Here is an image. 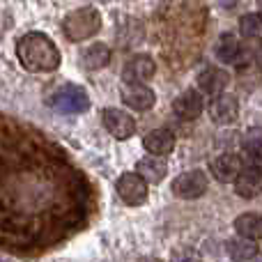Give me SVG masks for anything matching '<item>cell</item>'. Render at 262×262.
I'll return each instance as SVG.
<instances>
[{
    "mask_svg": "<svg viewBox=\"0 0 262 262\" xmlns=\"http://www.w3.org/2000/svg\"><path fill=\"white\" fill-rule=\"evenodd\" d=\"M138 262H163V260H159V258H154V255H145V258H140Z\"/></svg>",
    "mask_w": 262,
    "mask_h": 262,
    "instance_id": "obj_25",
    "label": "cell"
},
{
    "mask_svg": "<svg viewBox=\"0 0 262 262\" xmlns=\"http://www.w3.org/2000/svg\"><path fill=\"white\" fill-rule=\"evenodd\" d=\"M255 64H258V69L262 72V49L258 51V53H255Z\"/></svg>",
    "mask_w": 262,
    "mask_h": 262,
    "instance_id": "obj_24",
    "label": "cell"
},
{
    "mask_svg": "<svg viewBox=\"0 0 262 262\" xmlns=\"http://www.w3.org/2000/svg\"><path fill=\"white\" fill-rule=\"evenodd\" d=\"M143 147L154 157H166V154H170L175 149V136L168 129H152L145 134Z\"/></svg>",
    "mask_w": 262,
    "mask_h": 262,
    "instance_id": "obj_15",
    "label": "cell"
},
{
    "mask_svg": "<svg viewBox=\"0 0 262 262\" xmlns=\"http://www.w3.org/2000/svg\"><path fill=\"white\" fill-rule=\"evenodd\" d=\"M205 108V101H203V95L195 90H184L182 95L175 97L172 101V113L182 120H195L200 118Z\"/></svg>",
    "mask_w": 262,
    "mask_h": 262,
    "instance_id": "obj_11",
    "label": "cell"
},
{
    "mask_svg": "<svg viewBox=\"0 0 262 262\" xmlns=\"http://www.w3.org/2000/svg\"><path fill=\"white\" fill-rule=\"evenodd\" d=\"M235 191L244 200L258 198L262 193V168H253V166L242 168L239 177L235 180Z\"/></svg>",
    "mask_w": 262,
    "mask_h": 262,
    "instance_id": "obj_13",
    "label": "cell"
},
{
    "mask_svg": "<svg viewBox=\"0 0 262 262\" xmlns=\"http://www.w3.org/2000/svg\"><path fill=\"white\" fill-rule=\"evenodd\" d=\"M101 28V14L95 7H81L74 9L72 14H67V18L62 21V30L67 35V39L72 41H85L88 37L97 35Z\"/></svg>",
    "mask_w": 262,
    "mask_h": 262,
    "instance_id": "obj_2",
    "label": "cell"
},
{
    "mask_svg": "<svg viewBox=\"0 0 262 262\" xmlns=\"http://www.w3.org/2000/svg\"><path fill=\"white\" fill-rule=\"evenodd\" d=\"M258 7H260V14H262V0H258Z\"/></svg>",
    "mask_w": 262,
    "mask_h": 262,
    "instance_id": "obj_27",
    "label": "cell"
},
{
    "mask_svg": "<svg viewBox=\"0 0 262 262\" xmlns=\"http://www.w3.org/2000/svg\"><path fill=\"white\" fill-rule=\"evenodd\" d=\"M237 235L249 237V239H262V214L258 212H244L235 219Z\"/></svg>",
    "mask_w": 262,
    "mask_h": 262,
    "instance_id": "obj_18",
    "label": "cell"
},
{
    "mask_svg": "<svg viewBox=\"0 0 262 262\" xmlns=\"http://www.w3.org/2000/svg\"><path fill=\"white\" fill-rule=\"evenodd\" d=\"M136 172L143 177L147 184H161L168 175V163L163 161V157H143L138 163H136Z\"/></svg>",
    "mask_w": 262,
    "mask_h": 262,
    "instance_id": "obj_16",
    "label": "cell"
},
{
    "mask_svg": "<svg viewBox=\"0 0 262 262\" xmlns=\"http://www.w3.org/2000/svg\"><path fill=\"white\" fill-rule=\"evenodd\" d=\"M115 191H118L120 200L129 207H138L147 200V182L138 172H122L115 182Z\"/></svg>",
    "mask_w": 262,
    "mask_h": 262,
    "instance_id": "obj_5",
    "label": "cell"
},
{
    "mask_svg": "<svg viewBox=\"0 0 262 262\" xmlns=\"http://www.w3.org/2000/svg\"><path fill=\"white\" fill-rule=\"evenodd\" d=\"M242 168H244V161H242L239 154L223 152L212 161V175H214V180L221 182V184H232V182L239 177Z\"/></svg>",
    "mask_w": 262,
    "mask_h": 262,
    "instance_id": "obj_9",
    "label": "cell"
},
{
    "mask_svg": "<svg viewBox=\"0 0 262 262\" xmlns=\"http://www.w3.org/2000/svg\"><path fill=\"white\" fill-rule=\"evenodd\" d=\"M239 115V101L232 95H219L209 104V118L216 124H230Z\"/></svg>",
    "mask_w": 262,
    "mask_h": 262,
    "instance_id": "obj_12",
    "label": "cell"
},
{
    "mask_svg": "<svg viewBox=\"0 0 262 262\" xmlns=\"http://www.w3.org/2000/svg\"><path fill=\"white\" fill-rule=\"evenodd\" d=\"M207 186H209L207 175L195 168V170H186L172 180V193L182 200H195L207 193Z\"/></svg>",
    "mask_w": 262,
    "mask_h": 262,
    "instance_id": "obj_4",
    "label": "cell"
},
{
    "mask_svg": "<svg viewBox=\"0 0 262 262\" xmlns=\"http://www.w3.org/2000/svg\"><path fill=\"white\" fill-rule=\"evenodd\" d=\"M170 262H200V258L193 249H189V246H180V249L172 251Z\"/></svg>",
    "mask_w": 262,
    "mask_h": 262,
    "instance_id": "obj_22",
    "label": "cell"
},
{
    "mask_svg": "<svg viewBox=\"0 0 262 262\" xmlns=\"http://www.w3.org/2000/svg\"><path fill=\"white\" fill-rule=\"evenodd\" d=\"M214 55H216L219 62L235 64V67H244L246 62H251V49L242 46L239 41H237V37L230 35V32L219 37V44H216V49H214Z\"/></svg>",
    "mask_w": 262,
    "mask_h": 262,
    "instance_id": "obj_6",
    "label": "cell"
},
{
    "mask_svg": "<svg viewBox=\"0 0 262 262\" xmlns=\"http://www.w3.org/2000/svg\"><path fill=\"white\" fill-rule=\"evenodd\" d=\"M120 95H122L124 106H129V108H134V111H140V113L149 111L154 104H157V95H154V90L147 88L145 83H127Z\"/></svg>",
    "mask_w": 262,
    "mask_h": 262,
    "instance_id": "obj_8",
    "label": "cell"
},
{
    "mask_svg": "<svg viewBox=\"0 0 262 262\" xmlns=\"http://www.w3.org/2000/svg\"><path fill=\"white\" fill-rule=\"evenodd\" d=\"M101 122L104 129L118 140H127L136 134V120L122 108H106L101 113Z\"/></svg>",
    "mask_w": 262,
    "mask_h": 262,
    "instance_id": "obj_7",
    "label": "cell"
},
{
    "mask_svg": "<svg viewBox=\"0 0 262 262\" xmlns=\"http://www.w3.org/2000/svg\"><path fill=\"white\" fill-rule=\"evenodd\" d=\"M239 32L246 41H260L262 39V14L251 12L239 18Z\"/></svg>",
    "mask_w": 262,
    "mask_h": 262,
    "instance_id": "obj_20",
    "label": "cell"
},
{
    "mask_svg": "<svg viewBox=\"0 0 262 262\" xmlns=\"http://www.w3.org/2000/svg\"><path fill=\"white\" fill-rule=\"evenodd\" d=\"M0 262H14V260H9V258H5V255H0Z\"/></svg>",
    "mask_w": 262,
    "mask_h": 262,
    "instance_id": "obj_26",
    "label": "cell"
},
{
    "mask_svg": "<svg viewBox=\"0 0 262 262\" xmlns=\"http://www.w3.org/2000/svg\"><path fill=\"white\" fill-rule=\"evenodd\" d=\"M228 83H230L228 72H223V69H219V67H207L205 72L198 74L200 92H205V95H209V97L223 95V90L228 88Z\"/></svg>",
    "mask_w": 262,
    "mask_h": 262,
    "instance_id": "obj_14",
    "label": "cell"
},
{
    "mask_svg": "<svg viewBox=\"0 0 262 262\" xmlns=\"http://www.w3.org/2000/svg\"><path fill=\"white\" fill-rule=\"evenodd\" d=\"M111 62V49L106 44H90L81 53V64L85 69H101Z\"/></svg>",
    "mask_w": 262,
    "mask_h": 262,
    "instance_id": "obj_19",
    "label": "cell"
},
{
    "mask_svg": "<svg viewBox=\"0 0 262 262\" xmlns=\"http://www.w3.org/2000/svg\"><path fill=\"white\" fill-rule=\"evenodd\" d=\"M51 106H53L58 113H67V115H76V113H85L90 108V99H88V92L78 85H62L51 99Z\"/></svg>",
    "mask_w": 262,
    "mask_h": 262,
    "instance_id": "obj_3",
    "label": "cell"
},
{
    "mask_svg": "<svg viewBox=\"0 0 262 262\" xmlns=\"http://www.w3.org/2000/svg\"><path fill=\"white\" fill-rule=\"evenodd\" d=\"M154 72H157V62H154L149 55L140 53V55H134L122 67V81L124 83H145L154 76Z\"/></svg>",
    "mask_w": 262,
    "mask_h": 262,
    "instance_id": "obj_10",
    "label": "cell"
},
{
    "mask_svg": "<svg viewBox=\"0 0 262 262\" xmlns=\"http://www.w3.org/2000/svg\"><path fill=\"white\" fill-rule=\"evenodd\" d=\"M237 3H239V0H219V5H221V7H226V9H232Z\"/></svg>",
    "mask_w": 262,
    "mask_h": 262,
    "instance_id": "obj_23",
    "label": "cell"
},
{
    "mask_svg": "<svg viewBox=\"0 0 262 262\" xmlns=\"http://www.w3.org/2000/svg\"><path fill=\"white\" fill-rule=\"evenodd\" d=\"M226 249H228V255H230L235 262H251L260 253L258 242L249 239V237H242V235L232 237V239L226 244Z\"/></svg>",
    "mask_w": 262,
    "mask_h": 262,
    "instance_id": "obj_17",
    "label": "cell"
},
{
    "mask_svg": "<svg viewBox=\"0 0 262 262\" xmlns=\"http://www.w3.org/2000/svg\"><path fill=\"white\" fill-rule=\"evenodd\" d=\"M244 152H262V127H251L242 138Z\"/></svg>",
    "mask_w": 262,
    "mask_h": 262,
    "instance_id": "obj_21",
    "label": "cell"
},
{
    "mask_svg": "<svg viewBox=\"0 0 262 262\" xmlns=\"http://www.w3.org/2000/svg\"><path fill=\"white\" fill-rule=\"evenodd\" d=\"M16 58L28 72H53L60 67V51L49 35L28 32L16 44Z\"/></svg>",
    "mask_w": 262,
    "mask_h": 262,
    "instance_id": "obj_1",
    "label": "cell"
}]
</instances>
